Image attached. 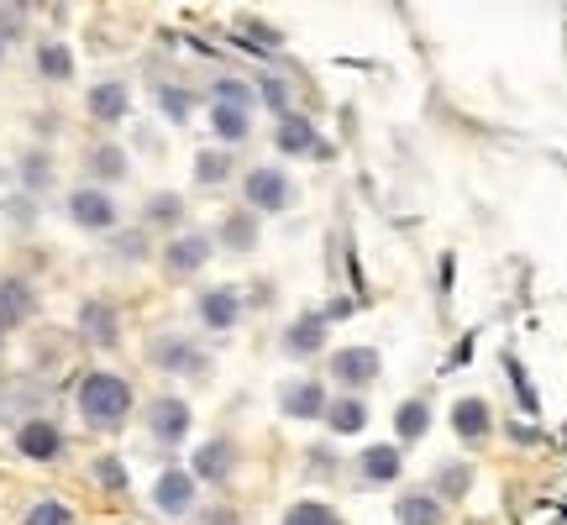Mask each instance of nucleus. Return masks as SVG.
Masks as SVG:
<instances>
[{
    "label": "nucleus",
    "mask_w": 567,
    "mask_h": 525,
    "mask_svg": "<svg viewBox=\"0 0 567 525\" xmlns=\"http://www.w3.org/2000/svg\"><path fill=\"white\" fill-rule=\"evenodd\" d=\"M126 410H132V389H126V379H116V373H90V379L79 383V415H85L94 431L121 426Z\"/></svg>",
    "instance_id": "1"
},
{
    "label": "nucleus",
    "mask_w": 567,
    "mask_h": 525,
    "mask_svg": "<svg viewBox=\"0 0 567 525\" xmlns=\"http://www.w3.org/2000/svg\"><path fill=\"white\" fill-rule=\"evenodd\" d=\"M242 190H247V205H258V211H284L289 205V179L279 168H253Z\"/></svg>",
    "instance_id": "2"
},
{
    "label": "nucleus",
    "mask_w": 567,
    "mask_h": 525,
    "mask_svg": "<svg viewBox=\"0 0 567 525\" xmlns=\"http://www.w3.org/2000/svg\"><path fill=\"white\" fill-rule=\"evenodd\" d=\"M147 431L158 436V442H185L189 436V405L185 400H153V410H147Z\"/></svg>",
    "instance_id": "3"
},
{
    "label": "nucleus",
    "mask_w": 567,
    "mask_h": 525,
    "mask_svg": "<svg viewBox=\"0 0 567 525\" xmlns=\"http://www.w3.org/2000/svg\"><path fill=\"white\" fill-rule=\"evenodd\" d=\"M153 504H158L164 515H185L189 504H194V473H179V468H168V473L153 483Z\"/></svg>",
    "instance_id": "4"
},
{
    "label": "nucleus",
    "mask_w": 567,
    "mask_h": 525,
    "mask_svg": "<svg viewBox=\"0 0 567 525\" xmlns=\"http://www.w3.org/2000/svg\"><path fill=\"white\" fill-rule=\"evenodd\" d=\"M69 215L85 226V232H111V226H116V205H111L100 190H79V194H74Z\"/></svg>",
    "instance_id": "5"
},
{
    "label": "nucleus",
    "mask_w": 567,
    "mask_h": 525,
    "mask_svg": "<svg viewBox=\"0 0 567 525\" xmlns=\"http://www.w3.org/2000/svg\"><path fill=\"white\" fill-rule=\"evenodd\" d=\"M331 373H336L342 383H353V389H363V383L378 379V353L374 347H347V353L331 358Z\"/></svg>",
    "instance_id": "6"
},
{
    "label": "nucleus",
    "mask_w": 567,
    "mask_h": 525,
    "mask_svg": "<svg viewBox=\"0 0 567 525\" xmlns=\"http://www.w3.org/2000/svg\"><path fill=\"white\" fill-rule=\"evenodd\" d=\"M205 258H211V237H174L168 242V253H164L174 279H189L194 268H205Z\"/></svg>",
    "instance_id": "7"
},
{
    "label": "nucleus",
    "mask_w": 567,
    "mask_h": 525,
    "mask_svg": "<svg viewBox=\"0 0 567 525\" xmlns=\"http://www.w3.org/2000/svg\"><path fill=\"white\" fill-rule=\"evenodd\" d=\"M16 447H22L26 457H37V462H47V457H58V447H64V436H58V426H47V421H26V426L16 431Z\"/></svg>",
    "instance_id": "8"
},
{
    "label": "nucleus",
    "mask_w": 567,
    "mask_h": 525,
    "mask_svg": "<svg viewBox=\"0 0 567 525\" xmlns=\"http://www.w3.org/2000/svg\"><path fill=\"white\" fill-rule=\"evenodd\" d=\"M236 315H242L236 289H211V294L200 300V321H205L211 332H226V326H236Z\"/></svg>",
    "instance_id": "9"
},
{
    "label": "nucleus",
    "mask_w": 567,
    "mask_h": 525,
    "mask_svg": "<svg viewBox=\"0 0 567 525\" xmlns=\"http://www.w3.org/2000/svg\"><path fill=\"white\" fill-rule=\"evenodd\" d=\"M452 426H457L463 442H483L494 421H489V405H483V400H463V405L452 410Z\"/></svg>",
    "instance_id": "10"
},
{
    "label": "nucleus",
    "mask_w": 567,
    "mask_h": 525,
    "mask_svg": "<svg viewBox=\"0 0 567 525\" xmlns=\"http://www.w3.org/2000/svg\"><path fill=\"white\" fill-rule=\"evenodd\" d=\"M357 473L368 478V483H394L400 478V453L394 447H368V453L357 457Z\"/></svg>",
    "instance_id": "11"
},
{
    "label": "nucleus",
    "mask_w": 567,
    "mask_h": 525,
    "mask_svg": "<svg viewBox=\"0 0 567 525\" xmlns=\"http://www.w3.org/2000/svg\"><path fill=\"white\" fill-rule=\"evenodd\" d=\"M321 342H326V315H300L289 326V353H300V358L321 353Z\"/></svg>",
    "instance_id": "12"
},
{
    "label": "nucleus",
    "mask_w": 567,
    "mask_h": 525,
    "mask_svg": "<svg viewBox=\"0 0 567 525\" xmlns=\"http://www.w3.org/2000/svg\"><path fill=\"white\" fill-rule=\"evenodd\" d=\"M326 410V394H321V383H294V389H284V415H294V421H310V415H321Z\"/></svg>",
    "instance_id": "13"
},
{
    "label": "nucleus",
    "mask_w": 567,
    "mask_h": 525,
    "mask_svg": "<svg viewBox=\"0 0 567 525\" xmlns=\"http://www.w3.org/2000/svg\"><path fill=\"white\" fill-rule=\"evenodd\" d=\"M394 521L400 525H442V500H431V494H404L394 504Z\"/></svg>",
    "instance_id": "14"
},
{
    "label": "nucleus",
    "mask_w": 567,
    "mask_h": 525,
    "mask_svg": "<svg viewBox=\"0 0 567 525\" xmlns=\"http://www.w3.org/2000/svg\"><path fill=\"white\" fill-rule=\"evenodd\" d=\"M226 473H232V447H226V442H205V447L194 453V478H211V483H221Z\"/></svg>",
    "instance_id": "15"
},
{
    "label": "nucleus",
    "mask_w": 567,
    "mask_h": 525,
    "mask_svg": "<svg viewBox=\"0 0 567 525\" xmlns=\"http://www.w3.org/2000/svg\"><path fill=\"white\" fill-rule=\"evenodd\" d=\"M326 421H331V431L353 436V431L368 426V405H363L357 394H347V400H336V405H326Z\"/></svg>",
    "instance_id": "16"
},
{
    "label": "nucleus",
    "mask_w": 567,
    "mask_h": 525,
    "mask_svg": "<svg viewBox=\"0 0 567 525\" xmlns=\"http://www.w3.org/2000/svg\"><path fill=\"white\" fill-rule=\"evenodd\" d=\"M90 116L94 121L126 116V85H94L90 90Z\"/></svg>",
    "instance_id": "17"
},
{
    "label": "nucleus",
    "mask_w": 567,
    "mask_h": 525,
    "mask_svg": "<svg viewBox=\"0 0 567 525\" xmlns=\"http://www.w3.org/2000/svg\"><path fill=\"white\" fill-rule=\"evenodd\" d=\"M425 426H431V410H425V400H404V405L394 410V431H400L404 442H421Z\"/></svg>",
    "instance_id": "18"
},
{
    "label": "nucleus",
    "mask_w": 567,
    "mask_h": 525,
    "mask_svg": "<svg viewBox=\"0 0 567 525\" xmlns=\"http://www.w3.org/2000/svg\"><path fill=\"white\" fill-rule=\"evenodd\" d=\"M279 147L284 153H310L315 147V126L305 116H284L279 121Z\"/></svg>",
    "instance_id": "19"
},
{
    "label": "nucleus",
    "mask_w": 567,
    "mask_h": 525,
    "mask_svg": "<svg viewBox=\"0 0 567 525\" xmlns=\"http://www.w3.org/2000/svg\"><path fill=\"white\" fill-rule=\"evenodd\" d=\"M26 311H32V294H26V284L5 279V284H0V326H5V321H22Z\"/></svg>",
    "instance_id": "20"
},
{
    "label": "nucleus",
    "mask_w": 567,
    "mask_h": 525,
    "mask_svg": "<svg viewBox=\"0 0 567 525\" xmlns=\"http://www.w3.org/2000/svg\"><path fill=\"white\" fill-rule=\"evenodd\" d=\"M221 242H226V247H236V253H253V247H258V226H253V215H226V232H221Z\"/></svg>",
    "instance_id": "21"
},
{
    "label": "nucleus",
    "mask_w": 567,
    "mask_h": 525,
    "mask_svg": "<svg viewBox=\"0 0 567 525\" xmlns=\"http://www.w3.org/2000/svg\"><path fill=\"white\" fill-rule=\"evenodd\" d=\"M153 362H158V368H194V347H189V342H174V336H168V342H158V347H153Z\"/></svg>",
    "instance_id": "22"
},
{
    "label": "nucleus",
    "mask_w": 567,
    "mask_h": 525,
    "mask_svg": "<svg viewBox=\"0 0 567 525\" xmlns=\"http://www.w3.org/2000/svg\"><path fill=\"white\" fill-rule=\"evenodd\" d=\"M215 137H226V143H242L247 137V111H236V105H215Z\"/></svg>",
    "instance_id": "23"
},
{
    "label": "nucleus",
    "mask_w": 567,
    "mask_h": 525,
    "mask_svg": "<svg viewBox=\"0 0 567 525\" xmlns=\"http://www.w3.org/2000/svg\"><path fill=\"white\" fill-rule=\"evenodd\" d=\"M85 332H90L94 342H116V315H111V305H85Z\"/></svg>",
    "instance_id": "24"
},
{
    "label": "nucleus",
    "mask_w": 567,
    "mask_h": 525,
    "mask_svg": "<svg viewBox=\"0 0 567 525\" xmlns=\"http://www.w3.org/2000/svg\"><path fill=\"white\" fill-rule=\"evenodd\" d=\"M37 69H43L47 79H69V74H74V58H69V48H58V43H47V48L37 53Z\"/></svg>",
    "instance_id": "25"
},
{
    "label": "nucleus",
    "mask_w": 567,
    "mask_h": 525,
    "mask_svg": "<svg viewBox=\"0 0 567 525\" xmlns=\"http://www.w3.org/2000/svg\"><path fill=\"white\" fill-rule=\"evenodd\" d=\"M284 525H342V521H336V510H326V504H294L284 515Z\"/></svg>",
    "instance_id": "26"
},
{
    "label": "nucleus",
    "mask_w": 567,
    "mask_h": 525,
    "mask_svg": "<svg viewBox=\"0 0 567 525\" xmlns=\"http://www.w3.org/2000/svg\"><path fill=\"white\" fill-rule=\"evenodd\" d=\"M69 504H58V500H43V504H32L26 510V521L22 525H69Z\"/></svg>",
    "instance_id": "27"
},
{
    "label": "nucleus",
    "mask_w": 567,
    "mask_h": 525,
    "mask_svg": "<svg viewBox=\"0 0 567 525\" xmlns=\"http://www.w3.org/2000/svg\"><path fill=\"white\" fill-rule=\"evenodd\" d=\"M90 164H94V174H100V179H121V174H126V158H121V147H94Z\"/></svg>",
    "instance_id": "28"
},
{
    "label": "nucleus",
    "mask_w": 567,
    "mask_h": 525,
    "mask_svg": "<svg viewBox=\"0 0 567 525\" xmlns=\"http://www.w3.org/2000/svg\"><path fill=\"white\" fill-rule=\"evenodd\" d=\"M247 100H253V90H247V85H236V79H221V85H215V105H236V111H247Z\"/></svg>",
    "instance_id": "29"
},
{
    "label": "nucleus",
    "mask_w": 567,
    "mask_h": 525,
    "mask_svg": "<svg viewBox=\"0 0 567 525\" xmlns=\"http://www.w3.org/2000/svg\"><path fill=\"white\" fill-rule=\"evenodd\" d=\"M468 483H472V473L463 468V462H457V468H442V494H447V500H463Z\"/></svg>",
    "instance_id": "30"
},
{
    "label": "nucleus",
    "mask_w": 567,
    "mask_h": 525,
    "mask_svg": "<svg viewBox=\"0 0 567 525\" xmlns=\"http://www.w3.org/2000/svg\"><path fill=\"white\" fill-rule=\"evenodd\" d=\"M94 478H100L105 489H126V468H121L116 457H100V462H94Z\"/></svg>",
    "instance_id": "31"
},
{
    "label": "nucleus",
    "mask_w": 567,
    "mask_h": 525,
    "mask_svg": "<svg viewBox=\"0 0 567 525\" xmlns=\"http://www.w3.org/2000/svg\"><path fill=\"white\" fill-rule=\"evenodd\" d=\"M200 179H205V185H215V179H226V158H221V153H205V158H200Z\"/></svg>",
    "instance_id": "32"
},
{
    "label": "nucleus",
    "mask_w": 567,
    "mask_h": 525,
    "mask_svg": "<svg viewBox=\"0 0 567 525\" xmlns=\"http://www.w3.org/2000/svg\"><path fill=\"white\" fill-rule=\"evenodd\" d=\"M158 100H164V111H168L174 121H185V116H189V96H185V90H164Z\"/></svg>",
    "instance_id": "33"
},
{
    "label": "nucleus",
    "mask_w": 567,
    "mask_h": 525,
    "mask_svg": "<svg viewBox=\"0 0 567 525\" xmlns=\"http://www.w3.org/2000/svg\"><path fill=\"white\" fill-rule=\"evenodd\" d=\"M174 215H179V200H174V194H158V200L147 205V221H174Z\"/></svg>",
    "instance_id": "34"
},
{
    "label": "nucleus",
    "mask_w": 567,
    "mask_h": 525,
    "mask_svg": "<svg viewBox=\"0 0 567 525\" xmlns=\"http://www.w3.org/2000/svg\"><path fill=\"white\" fill-rule=\"evenodd\" d=\"M263 96H268V105H274V111H284V105H289V90H284L279 79H263Z\"/></svg>",
    "instance_id": "35"
},
{
    "label": "nucleus",
    "mask_w": 567,
    "mask_h": 525,
    "mask_svg": "<svg viewBox=\"0 0 567 525\" xmlns=\"http://www.w3.org/2000/svg\"><path fill=\"white\" fill-rule=\"evenodd\" d=\"M26 179H32V190H43V179H47V164H43V158H26Z\"/></svg>",
    "instance_id": "36"
}]
</instances>
